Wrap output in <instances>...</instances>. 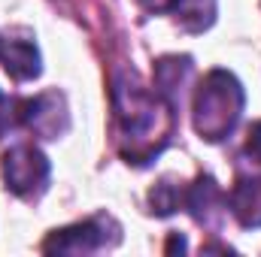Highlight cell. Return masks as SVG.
<instances>
[{
	"instance_id": "cell-7",
	"label": "cell",
	"mask_w": 261,
	"mask_h": 257,
	"mask_svg": "<svg viewBox=\"0 0 261 257\" xmlns=\"http://www.w3.org/2000/svg\"><path fill=\"white\" fill-rule=\"evenodd\" d=\"M0 64L18 82L37 79L40 70H43L40 52H37V46L31 40H0Z\"/></svg>"
},
{
	"instance_id": "cell-3",
	"label": "cell",
	"mask_w": 261,
	"mask_h": 257,
	"mask_svg": "<svg viewBox=\"0 0 261 257\" xmlns=\"http://www.w3.org/2000/svg\"><path fill=\"white\" fill-rule=\"evenodd\" d=\"M9 109H12L9 127L21 124V127L34 130L37 136H46V139H58L67 130L64 97L55 94V91L40 94L34 100H9Z\"/></svg>"
},
{
	"instance_id": "cell-15",
	"label": "cell",
	"mask_w": 261,
	"mask_h": 257,
	"mask_svg": "<svg viewBox=\"0 0 261 257\" xmlns=\"http://www.w3.org/2000/svg\"><path fill=\"white\" fill-rule=\"evenodd\" d=\"M0 100H3V94H0Z\"/></svg>"
},
{
	"instance_id": "cell-6",
	"label": "cell",
	"mask_w": 261,
	"mask_h": 257,
	"mask_svg": "<svg viewBox=\"0 0 261 257\" xmlns=\"http://www.w3.org/2000/svg\"><path fill=\"white\" fill-rule=\"evenodd\" d=\"M197 224H216L222 218V209L228 206V197L216 185L213 176H197L195 185L186 188V203H182Z\"/></svg>"
},
{
	"instance_id": "cell-2",
	"label": "cell",
	"mask_w": 261,
	"mask_h": 257,
	"mask_svg": "<svg viewBox=\"0 0 261 257\" xmlns=\"http://www.w3.org/2000/svg\"><path fill=\"white\" fill-rule=\"evenodd\" d=\"M246 106L243 85L228 70H210L195 91V130L206 142H222L231 130L237 127Z\"/></svg>"
},
{
	"instance_id": "cell-10",
	"label": "cell",
	"mask_w": 261,
	"mask_h": 257,
	"mask_svg": "<svg viewBox=\"0 0 261 257\" xmlns=\"http://www.w3.org/2000/svg\"><path fill=\"white\" fill-rule=\"evenodd\" d=\"M173 12H176V21L186 30L200 34L216 21V0H179Z\"/></svg>"
},
{
	"instance_id": "cell-5",
	"label": "cell",
	"mask_w": 261,
	"mask_h": 257,
	"mask_svg": "<svg viewBox=\"0 0 261 257\" xmlns=\"http://www.w3.org/2000/svg\"><path fill=\"white\" fill-rule=\"evenodd\" d=\"M107 245V227L103 221H79V224H70L64 230H55L46 242H43V251L46 254H88V251H97Z\"/></svg>"
},
{
	"instance_id": "cell-9",
	"label": "cell",
	"mask_w": 261,
	"mask_h": 257,
	"mask_svg": "<svg viewBox=\"0 0 261 257\" xmlns=\"http://www.w3.org/2000/svg\"><path fill=\"white\" fill-rule=\"evenodd\" d=\"M189 73H192V58H161L155 67V91L176 106Z\"/></svg>"
},
{
	"instance_id": "cell-14",
	"label": "cell",
	"mask_w": 261,
	"mask_h": 257,
	"mask_svg": "<svg viewBox=\"0 0 261 257\" xmlns=\"http://www.w3.org/2000/svg\"><path fill=\"white\" fill-rule=\"evenodd\" d=\"M176 248H179V251L186 248V239H182V236H173V239H170V245H167V251H176Z\"/></svg>"
},
{
	"instance_id": "cell-4",
	"label": "cell",
	"mask_w": 261,
	"mask_h": 257,
	"mask_svg": "<svg viewBox=\"0 0 261 257\" xmlns=\"http://www.w3.org/2000/svg\"><path fill=\"white\" fill-rule=\"evenodd\" d=\"M3 182L18 197H34L49 182V157L37 145H12L3 154Z\"/></svg>"
},
{
	"instance_id": "cell-1",
	"label": "cell",
	"mask_w": 261,
	"mask_h": 257,
	"mask_svg": "<svg viewBox=\"0 0 261 257\" xmlns=\"http://www.w3.org/2000/svg\"><path fill=\"white\" fill-rule=\"evenodd\" d=\"M113 106L119 124V145L128 164H149L170 142L173 133V103L158 91H149L137 73H119L113 82Z\"/></svg>"
},
{
	"instance_id": "cell-12",
	"label": "cell",
	"mask_w": 261,
	"mask_h": 257,
	"mask_svg": "<svg viewBox=\"0 0 261 257\" xmlns=\"http://www.w3.org/2000/svg\"><path fill=\"white\" fill-rule=\"evenodd\" d=\"M246 154L261 164V121H255L252 127H249V136H246Z\"/></svg>"
},
{
	"instance_id": "cell-13",
	"label": "cell",
	"mask_w": 261,
	"mask_h": 257,
	"mask_svg": "<svg viewBox=\"0 0 261 257\" xmlns=\"http://www.w3.org/2000/svg\"><path fill=\"white\" fill-rule=\"evenodd\" d=\"M137 3L143 9H149V12H173L179 0H137Z\"/></svg>"
},
{
	"instance_id": "cell-16",
	"label": "cell",
	"mask_w": 261,
	"mask_h": 257,
	"mask_svg": "<svg viewBox=\"0 0 261 257\" xmlns=\"http://www.w3.org/2000/svg\"><path fill=\"white\" fill-rule=\"evenodd\" d=\"M0 40H3V37H0Z\"/></svg>"
},
{
	"instance_id": "cell-11",
	"label": "cell",
	"mask_w": 261,
	"mask_h": 257,
	"mask_svg": "<svg viewBox=\"0 0 261 257\" xmlns=\"http://www.w3.org/2000/svg\"><path fill=\"white\" fill-rule=\"evenodd\" d=\"M182 203H186V188H179L173 179L158 182V185L152 188V194H149V206H152V212L161 215V218L173 215Z\"/></svg>"
},
{
	"instance_id": "cell-8",
	"label": "cell",
	"mask_w": 261,
	"mask_h": 257,
	"mask_svg": "<svg viewBox=\"0 0 261 257\" xmlns=\"http://www.w3.org/2000/svg\"><path fill=\"white\" fill-rule=\"evenodd\" d=\"M228 206L246 230L261 227V176L237 179V185L228 194Z\"/></svg>"
}]
</instances>
